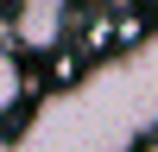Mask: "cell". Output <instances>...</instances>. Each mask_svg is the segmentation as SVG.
Wrapping results in <instances>:
<instances>
[{"instance_id":"4","label":"cell","mask_w":158,"mask_h":152,"mask_svg":"<svg viewBox=\"0 0 158 152\" xmlns=\"http://www.w3.org/2000/svg\"><path fill=\"white\" fill-rule=\"evenodd\" d=\"M133 152H158V133H152V139H139V146H133Z\"/></svg>"},{"instance_id":"1","label":"cell","mask_w":158,"mask_h":152,"mask_svg":"<svg viewBox=\"0 0 158 152\" xmlns=\"http://www.w3.org/2000/svg\"><path fill=\"white\" fill-rule=\"evenodd\" d=\"M158 120V38H139L76 89L51 95L0 152H133Z\"/></svg>"},{"instance_id":"3","label":"cell","mask_w":158,"mask_h":152,"mask_svg":"<svg viewBox=\"0 0 158 152\" xmlns=\"http://www.w3.org/2000/svg\"><path fill=\"white\" fill-rule=\"evenodd\" d=\"M19 95H25V70H19V57L0 44V114L19 108Z\"/></svg>"},{"instance_id":"2","label":"cell","mask_w":158,"mask_h":152,"mask_svg":"<svg viewBox=\"0 0 158 152\" xmlns=\"http://www.w3.org/2000/svg\"><path fill=\"white\" fill-rule=\"evenodd\" d=\"M63 38H70V6H57V0H25V6L6 13V51H57Z\"/></svg>"},{"instance_id":"5","label":"cell","mask_w":158,"mask_h":152,"mask_svg":"<svg viewBox=\"0 0 158 152\" xmlns=\"http://www.w3.org/2000/svg\"><path fill=\"white\" fill-rule=\"evenodd\" d=\"M0 44H6V6H0Z\"/></svg>"}]
</instances>
